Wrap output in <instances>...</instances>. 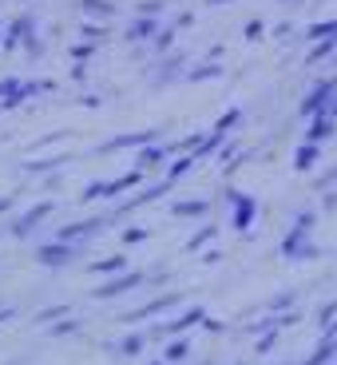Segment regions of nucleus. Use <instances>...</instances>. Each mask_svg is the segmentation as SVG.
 Masks as SVG:
<instances>
[{"label":"nucleus","instance_id":"1","mask_svg":"<svg viewBox=\"0 0 337 365\" xmlns=\"http://www.w3.org/2000/svg\"><path fill=\"white\" fill-rule=\"evenodd\" d=\"M139 179H143V167H135V171H128V175H119V179H111V182H91L88 191H83V202H95V199H115V195L131 191V187H135Z\"/></svg>","mask_w":337,"mask_h":365},{"label":"nucleus","instance_id":"2","mask_svg":"<svg viewBox=\"0 0 337 365\" xmlns=\"http://www.w3.org/2000/svg\"><path fill=\"white\" fill-rule=\"evenodd\" d=\"M333 100H337V80H321L310 91V100L301 103V115H321V111L333 108Z\"/></svg>","mask_w":337,"mask_h":365},{"label":"nucleus","instance_id":"3","mask_svg":"<svg viewBox=\"0 0 337 365\" xmlns=\"http://www.w3.org/2000/svg\"><path fill=\"white\" fill-rule=\"evenodd\" d=\"M28 40H36V20L24 12V16H16L9 24V32H4V52H16V48H24Z\"/></svg>","mask_w":337,"mask_h":365},{"label":"nucleus","instance_id":"4","mask_svg":"<svg viewBox=\"0 0 337 365\" xmlns=\"http://www.w3.org/2000/svg\"><path fill=\"white\" fill-rule=\"evenodd\" d=\"M48 215H52V202H36L32 210H24V215H20L16 222H12V235H16V238H28L32 230L40 227V222L48 219Z\"/></svg>","mask_w":337,"mask_h":365},{"label":"nucleus","instance_id":"5","mask_svg":"<svg viewBox=\"0 0 337 365\" xmlns=\"http://www.w3.org/2000/svg\"><path fill=\"white\" fill-rule=\"evenodd\" d=\"M159 16H143V12H139L135 20H131V28H128V44H151V40L159 36Z\"/></svg>","mask_w":337,"mask_h":365},{"label":"nucleus","instance_id":"6","mask_svg":"<svg viewBox=\"0 0 337 365\" xmlns=\"http://www.w3.org/2000/svg\"><path fill=\"white\" fill-rule=\"evenodd\" d=\"M36 258H40L44 266H52V270H56V266H68V262H72V258H76V247H72V242H64V238H56V242L40 247Z\"/></svg>","mask_w":337,"mask_h":365},{"label":"nucleus","instance_id":"7","mask_svg":"<svg viewBox=\"0 0 337 365\" xmlns=\"http://www.w3.org/2000/svg\"><path fill=\"white\" fill-rule=\"evenodd\" d=\"M24 100H28L24 80H16V76H4V80H0V108H20Z\"/></svg>","mask_w":337,"mask_h":365},{"label":"nucleus","instance_id":"8","mask_svg":"<svg viewBox=\"0 0 337 365\" xmlns=\"http://www.w3.org/2000/svg\"><path fill=\"white\" fill-rule=\"evenodd\" d=\"M139 282H143V274H119V278H111L108 286H95V298H115V294H128V290H135Z\"/></svg>","mask_w":337,"mask_h":365},{"label":"nucleus","instance_id":"9","mask_svg":"<svg viewBox=\"0 0 337 365\" xmlns=\"http://www.w3.org/2000/svg\"><path fill=\"white\" fill-rule=\"evenodd\" d=\"M155 139V131H135V135H119V139H111V143H103L100 151H119V147H147Z\"/></svg>","mask_w":337,"mask_h":365},{"label":"nucleus","instance_id":"10","mask_svg":"<svg viewBox=\"0 0 337 365\" xmlns=\"http://www.w3.org/2000/svg\"><path fill=\"white\" fill-rule=\"evenodd\" d=\"M76 9L83 12V16H115V4L111 0H76Z\"/></svg>","mask_w":337,"mask_h":365},{"label":"nucleus","instance_id":"11","mask_svg":"<svg viewBox=\"0 0 337 365\" xmlns=\"http://www.w3.org/2000/svg\"><path fill=\"white\" fill-rule=\"evenodd\" d=\"M182 64H187L182 56H167L163 64H159V72H155V83H171L175 76H182Z\"/></svg>","mask_w":337,"mask_h":365},{"label":"nucleus","instance_id":"12","mask_svg":"<svg viewBox=\"0 0 337 365\" xmlns=\"http://www.w3.org/2000/svg\"><path fill=\"white\" fill-rule=\"evenodd\" d=\"M163 159H167V147H155V143H147L143 151H139V167H143V171H147V167H159V163H163Z\"/></svg>","mask_w":337,"mask_h":365},{"label":"nucleus","instance_id":"13","mask_svg":"<svg viewBox=\"0 0 337 365\" xmlns=\"http://www.w3.org/2000/svg\"><path fill=\"white\" fill-rule=\"evenodd\" d=\"M195 322H202V310H187L182 318H175V322H167V326H159V334H175V329L195 326Z\"/></svg>","mask_w":337,"mask_h":365},{"label":"nucleus","instance_id":"14","mask_svg":"<svg viewBox=\"0 0 337 365\" xmlns=\"http://www.w3.org/2000/svg\"><path fill=\"white\" fill-rule=\"evenodd\" d=\"M175 32H179V28H159V36L155 40H151V52H159V56H163V52H171V44H175Z\"/></svg>","mask_w":337,"mask_h":365},{"label":"nucleus","instance_id":"15","mask_svg":"<svg viewBox=\"0 0 337 365\" xmlns=\"http://www.w3.org/2000/svg\"><path fill=\"white\" fill-rule=\"evenodd\" d=\"M95 274H119L123 270V255H111V258H100V262H91Z\"/></svg>","mask_w":337,"mask_h":365},{"label":"nucleus","instance_id":"16","mask_svg":"<svg viewBox=\"0 0 337 365\" xmlns=\"http://www.w3.org/2000/svg\"><path fill=\"white\" fill-rule=\"evenodd\" d=\"M219 72H222L219 64H199V68H191V72H187V80H191V83H199V80H214Z\"/></svg>","mask_w":337,"mask_h":365},{"label":"nucleus","instance_id":"17","mask_svg":"<svg viewBox=\"0 0 337 365\" xmlns=\"http://www.w3.org/2000/svg\"><path fill=\"white\" fill-rule=\"evenodd\" d=\"M191 163H195V151H191V155H182V159H175V163H171V171H167V179H182V175H187V171H191Z\"/></svg>","mask_w":337,"mask_h":365},{"label":"nucleus","instance_id":"18","mask_svg":"<svg viewBox=\"0 0 337 365\" xmlns=\"http://www.w3.org/2000/svg\"><path fill=\"white\" fill-rule=\"evenodd\" d=\"M313 163H318V143H313V139H310V143H306V147H301V151H298V167H301V171H306V167H313Z\"/></svg>","mask_w":337,"mask_h":365},{"label":"nucleus","instance_id":"19","mask_svg":"<svg viewBox=\"0 0 337 365\" xmlns=\"http://www.w3.org/2000/svg\"><path fill=\"white\" fill-rule=\"evenodd\" d=\"M91 56H95V40H80V44L72 48V60H80V64H88Z\"/></svg>","mask_w":337,"mask_h":365},{"label":"nucleus","instance_id":"20","mask_svg":"<svg viewBox=\"0 0 337 365\" xmlns=\"http://www.w3.org/2000/svg\"><path fill=\"white\" fill-rule=\"evenodd\" d=\"M175 215H207V202L191 199V202H175Z\"/></svg>","mask_w":337,"mask_h":365},{"label":"nucleus","instance_id":"21","mask_svg":"<svg viewBox=\"0 0 337 365\" xmlns=\"http://www.w3.org/2000/svg\"><path fill=\"white\" fill-rule=\"evenodd\" d=\"M250 215H254V202H250V199H238L234 222H238V227H247V222H250Z\"/></svg>","mask_w":337,"mask_h":365},{"label":"nucleus","instance_id":"22","mask_svg":"<svg viewBox=\"0 0 337 365\" xmlns=\"http://www.w3.org/2000/svg\"><path fill=\"white\" fill-rule=\"evenodd\" d=\"M80 36H83V40H95V44H100V40L108 36V28H103V24H83V28H80Z\"/></svg>","mask_w":337,"mask_h":365},{"label":"nucleus","instance_id":"23","mask_svg":"<svg viewBox=\"0 0 337 365\" xmlns=\"http://www.w3.org/2000/svg\"><path fill=\"white\" fill-rule=\"evenodd\" d=\"M310 36L321 40V36H337V20H326V24H313L310 28Z\"/></svg>","mask_w":337,"mask_h":365},{"label":"nucleus","instance_id":"24","mask_svg":"<svg viewBox=\"0 0 337 365\" xmlns=\"http://www.w3.org/2000/svg\"><path fill=\"white\" fill-rule=\"evenodd\" d=\"M238 119H242V111H238V108H230V111H227V115H222V119H219V128H214V131H222V135H227V131H230V128H234Z\"/></svg>","mask_w":337,"mask_h":365},{"label":"nucleus","instance_id":"25","mask_svg":"<svg viewBox=\"0 0 337 365\" xmlns=\"http://www.w3.org/2000/svg\"><path fill=\"white\" fill-rule=\"evenodd\" d=\"M139 349H143V338L135 334V338H128L123 346H119V354H123V357H131V354H139Z\"/></svg>","mask_w":337,"mask_h":365},{"label":"nucleus","instance_id":"26","mask_svg":"<svg viewBox=\"0 0 337 365\" xmlns=\"http://www.w3.org/2000/svg\"><path fill=\"white\" fill-rule=\"evenodd\" d=\"M139 12H143V16H159V12H163V0H143Z\"/></svg>","mask_w":337,"mask_h":365},{"label":"nucleus","instance_id":"27","mask_svg":"<svg viewBox=\"0 0 337 365\" xmlns=\"http://www.w3.org/2000/svg\"><path fill=\"white\" fill-rule=\"evenodd\" d=\"M167 357H171V361H182V357H187V341H175V346L167 349Z\"/></svg>","mask_w":337,"mask_h":365},{"label":"nucleus","instance_id":"28","mask_svg":"<svg viewBox=\"0 0 337 365\" xmlns=\"http://www.w3.org/2000/svg\"><path fill=\"white\" fill-rule=\"evenodd\" d=\"M64 314H68V306H52V310L40 314V322H56V318H64Z\"/></svg>","mask_w":337,"mask_h":365},{"label":"nucleus","instance_id":"29","mask_svg":"<svg viewBox=\"0 0 337 365\" xmlns=\"http://www.w3.org/2000/svg\"><path fill=\"white\" fill-rule=\"evenodd\" d=\"M143 238H147V230H143V227H131L128 235H123V242H143Z\"/></svg>","mask_w":337,"mask_h":365},{"label":"nucleus","instance_id":"30","mask_svg":"<svg viewBox=\"0 0 337 365\" xmlns=\"http://www.w3.org/2000/svg\"><path fill=\"white\" fill-rule=\"evenodd\" d=\"M72 329H80V322H76V318H68V322H60V326H56L52 334H72Z\"/></svg>","mask_w":337,"mask_h":365},{"label":"nucleus","instance_id":"31","mask_svg":"<svg viewBox=\"0 0 337 365\" xmlns=\"http://www.w3.org/2000/svg\"><path fill=\"white\" fill-rule=\"evenodd\" d=\"M72 80H88V64H80V60H76V64H72Z\"/></svg>","mask_w":337,"mask_h":365},{"label":"nucleus","instance_id":"32","mask_svg":"<svg viewBox=\"0 0 337 365\" xmlns=\"http://www.w3.org/2000/svg\"><path fill=\"white\" fill-rule=\"evenodd\" d=\"M247 36H250V40L262 36V20H250V24H247Z\"/></svg>","mask_w":337,"mask_h":365},{"label":"nucleus","instance_id":"33","mask_svg":"<svg viewBox=\"0 0 337 365\" xmlns=\"http://www.w3.org/2000/svg\"><path fill=\"white\" fill-rule=\"evenodd\" d=\"M4 210H12V195L9 199H0V215H4Z\"/></svg>","mask_w":337,"mask_h":365},{"label":"nucleus","instance_id":"34","mask_svg":"<svg viewBox=\"0 0 337 365\" xmlns=\"http://www.w3.org/2000/svg\"><path fill=\"white\" fill-rule=\"evenodd\" d=\"M329 115H333V119H337V100H333V108H329Z\"/></svg>","mask_w":337,"mask_h":365},{"label":"nucleus","instance_id":"35","mask_svg":"<svg viewBox=\"0 0 337 365\" xmlns=\"http://www.w3.org/2000/svg\"><path fill=\"white\" fill-rule=\"evenodd\" d=\"M9 314H12V310H0V322H4V318H9Z\"/></svg>","mask_w":337,"mask_h":365},{"label":"nucleus","instance_id":"36","mask_svg":"<svg viewBox=\"0 0 337 365\" xmlns=\"http://www.w3.org/2000/svg\"><path fill=\"white\" fill-rule=\"evenodd\" d=\"M207 4H227V0H207Z\"/></svg>","mask_w":337,"mask_h":365},{"label":"nucleus","instance_id":"37","mask_svg":"<svg viewBox=\"0 0 337 365\" xmlns=\"http://www.w3.org/2000/svg\"><path fill=\"white\" fill-rule=\"evenodd\" d=\"M0 48H4V36H0Z\"/></svg>","mask_w":337,"mask_h":365}]
</instances>
